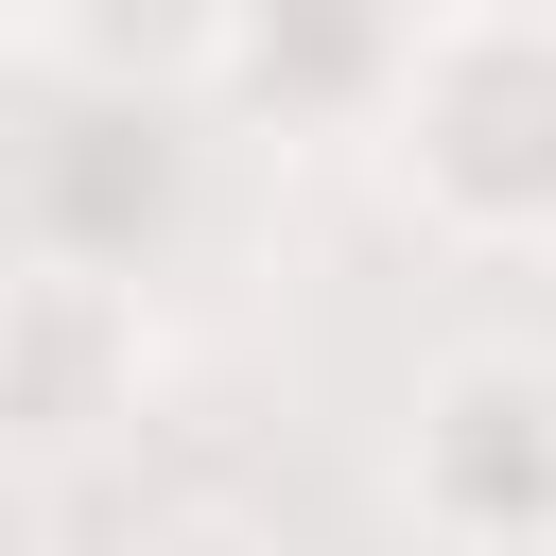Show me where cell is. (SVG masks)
<instances>
[{"label":"cell","mask_w":556,"mask_h":556,"mask_svg":"<svg viewBox=\"0 0 556 556\" xmlns=\"http://www.w3.org/2000/svg\"><path fill=\"white\" fill-rule=\"evenodd\" d=\"M417 504H434L469 556L539 539V521H556V365L469 348V365L417 400Z\"/></svg>","instance_id":"7a4b0ae2"},{"label":"cell","mask_w":556,"mask_h":556,"mask_svg":"<svg viewBox=\"0 0 556 556\" xmlns=\"http://www.w3.org/2000/svg\"><path fill=\"white\" fill-rule=\"evenodd\" d=\"M400 191H434V226L469 243H539L556 226V0H452L400 52Z\"/></svg>","instance_id":"6da1fadb"}]
</instances>
